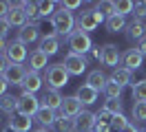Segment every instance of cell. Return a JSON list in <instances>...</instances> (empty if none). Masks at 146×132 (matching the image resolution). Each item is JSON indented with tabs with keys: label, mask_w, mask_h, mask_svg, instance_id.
Wrapping results in <instances>:
<instances>
[{
	"label": "cell",
	"mask_w": 146,
	"mask_h": 132,
	"mask_svg": "<svg viewBox=\"0 0 146 132\" xmlns=\"http://www.w3.org/2000/svg\"><path fill=\"white\" fill-rule=\"evenodd\" d=\"M80 0H66V2H58V9H66V11H75V9H80Z\"/></svg>",
	"instance_id": "cell-38"
},
{
	"label": "cell",
	"mask_w": 146,
	"mask_h": 132,
	"mask_svg": "<svg viewBox=\"0 0 146 132\" xmlns=\"http://www.w3.org/2000/svg\"><path fill=\"white\" fill-rule=\"evenodd\" d=\"M82 101L78 99L75 95H69L62 99V106H60V110H58V117H73V119H78V114L82 112Z\"/></svg>",
	"instance_id": "cell-7"
},
{
	"label": "cell",
	"mask_w": 146,
	"mask_h": 132,
	"mask_svg": "<svg viewBox=\"0 0 146 132\" xmlns=\"http://www.w3.org/2000/svg\"><path fill=\"white\" fill-rule=\"evenodd\" d=\"M106 81H109V77H106V73L102 68H93L89 75H86V84L91 88H95L98 93L100 90H104V86H106Z\"/></svg>",
	"instance_id": "cell-16"
},
{
	"label": "cell",
	"mask_w": 146,
	"mask_h": 132,
	"mask_svg": "<svg viewBox=\"0 0 146 132\" xmlns=\"http://www.w3.org/2000/svg\"><path fill=\"white\" fill-rule=\"evenodd\" d=\"M111 79L115 81V84H119V86H133V73L131 70H126L124 66H117V68H113V75H111Z\"/></svg>",
	"instance_id": "cell-24"
},
{
	"label": "cell",
	"mask_w": 146,
	"mask_h": 132,
	"mask_svg": "<svg viewBox=\"0 0 146 132\" xmlns=\"http://www.w3.org/2000/svg\"><path fill=\"white\" fill-rule=\"evenodd\" d=\"M102 108H104L106 112H111V114H122V108H124V106H122L119 99H106Z\"/></svg>",
	"instance_id": "cell-34"
},
{
	"label": "cell",
	"mask_w": 146,
	"mask_h": 132,
	"mask_svg": "<svg viewBox=\"0 0 146 132\" xmlns=\"http://www.w3.org/2000/svg\"><path fill=\"white\" fill-rule=\"evenodd\" d=\"M27 75H29V70L25 68L22 64H9V68L5 70V79H7L9 86H20V88H22Z\"/></svg>",
	"instance_id": "cell-8"
},
{
	"label": "cell",
	"mask_w": 146,
	"mask_h": 132,
	"mask_svg": "<svg viewBox=\"0 0 146 132\" xmlns=\"http://www.w3.org/2000/svg\"><path fill=\"white\" fill-rule=\"evenodd\" d=\"M42 53H46L49 57L51 55H55V53L60 51V40H58V35L55 33H46L42 40H40V46H38Z\"/></svg>",
	"instance_id": "cell-15"
},
{
	"label": "cell",
	"mask_w": 146,
	"mask_h": 132,
	"mask_svg": "<svg viewBox=\"0 0 146 132\" xmlns=\"http://www.w3.org/2000/svg\"><path fill=\"white\" fill-rule=\"evenodd\" d=\"M9 68V60L5 55H0V75H5V70Z\"/></svg>",
	"instance_id": "cell-42"
},
{
	"label": "cell",
	"mask_w": 146,
	"mask_h": 132,
	"mask_svg": "<svg viewBox=\"0 0 146 132\" xmlns=\"http://www.w3.org/2000/svg\"><path fill=\"white\" fill-rule=\"evenodd\" d=\"M69 77H71V75L66 73V68L62 66V62H60V64H51V66L46 68V73H44V81L53 88V90L64 88L69 84Z\"/></svg>",
	"instance_id": "cell-3"
},
{
	"label": "cell",
	"mask_w": 146,
	"mask_h": 132,
	"mask_svg": "<svg viewBox=\"0 0 146 132\" xmlns=\"http://www.w3.org/2000/svg\"><path fill=\"white\" fill-rule=\"evenodd\" d=\"M102 22H106V18L102 16L100 11H95V9H89V11H84L80 16L75 18V29H80L84 33H89V31H95Z\"/></svg>",
	"instance_id": "cell-4"
},
{
	"label": "cell",
	"mask_w": 146,
	"mask_h": 132,
	"mask_svg": "<svg viewBox=\"0 0 146 132\" xmlns=\"http://www.w3.org/2000/svg\"><path fill=\"white\" fill-rule=\"evenodd\" d=\"M7 46H9V44L5 42V37H0V55H5V51H7Z\"/></svg>",
	"instance_id": "cell-47"
},
{
	"label": "cell",
	"mask_w": 146,
	"mask_h": 132,
	"mask_svg": "<svg viewBox=\"0 0 146 132\" xmlns=\"http://www.w3.org/2000/svg\"><path fill=\"white\" fill-rule=\"evenodd\" d=\"M69 53H75V55H86V53H91L93 49V42H91V35L80 31V29H75L71 35H69Z\"/></svg>",
	"instance_id": "cell-2"
},
{
	"label": "cell",
	"mask_w": 146,
	"mask_h": 132,
	"mask_svg": "<svg viewBox=\"0 0 146 132\" xmlns=\"http://www.w3.org/2000/svg\"><path fill=\"white\" fill-rule=\"evenodd\" d=\"M133 11H135L137 20H144V18H146V0H144V2H135V9H133Z\"/></svg>",
	"instance_id": "cell-39"
},
{
	"label": "cell",
	"mask_w": 146,
	"mask_h": 132,
	"mask_svg": "<svg viewBox=\"0 0 146 132\" xmlns=\"http://www.w3.org/2000/svg\"><path fill=\"white\" fill-rule=\"evenodd\" d=\"M33 119H36V121L40 123L42 128H46V130H49V128H55V123H58V119H60V117H58V112H55V110L40 108V110H38V114L33 117Z\"/></svg>",
	"instance_id": "cell-14"
},
{
	"label": "cell",
	"mask_w": 146,
	"mask_h": 132,
	"mask_svg": "<svg viewBox=\"0 0 146 132\" xmlns=\"http://www.w3.org/2000/svg\"><path fill=\"white\" fill-rule=\"evenodd\" d=\"M95 11H100L106 20L113 18V16H117V11H115V2H113V0H102V2H98V5H95Z\"/></svg>",
	"instance_id": "cell-28"
},
{
	"label": "cell",
	"mask_w": 146,
	"mask_h": 132,
	"mask_svg": "<svg viewBox=\"0 0 146 132\" xmlns=\"http://www.w3.org/2000/svg\"><path fill=\"white\" fill-rule=\"evenodd\" d=\"M51 26H53L55 35H62V37L69 40V35L73 33V26H75V18L66 9H58L53 16H51Z\"/></svg>",
	"instance_id": "cell-1"
},
{
	"label": "cell",
	"mask_w": 146,
	"mask_h": 132,
	"mask_svg": "<svg viewBox=\"0 0 146 132\" xmlns=\"http://www.w3.org/2000/svg\"><path fill=\"white\" fill-rule=\"evenodd\" d=\"M7 88H9L7 79H5V75H0V97H2V95H7Z\"/></svg>",
	"instance_id": "cell-43"
},
{
	"label": "cell",
	"mask_w": 146,
	"mask_h": 132,
	"mask_svg": "<svg viewBox=\"0 0 146 132\" xmlns=\"http://www.w3.org/2000/svg\"><path fill=\"white\" fill-rule=\"evenodd\" d=\"M42 81H44V77H42L40 73L29 70L27 79H25V84H22V93H31V95H36L38 90L42 88Z\"/></svg>",
	"instance_id": "cell-18"
},
{
	"label": "cell",
	"mask_w": 146,
	"mask_h": 132,
	"mask_svg": "<svg viewBox=\"0 0 146 132\" xmlns=\"http://www.w3.org/2000/svg\"><path fill=\"white\" fill-rule=\"evenodd\" d=\"M93 125H95V114L93 112L82 110L78 114V132H93Z\"/></svg>",
	"instance_id": "cell-23"
},
{
	"label": "cell",
	"mask_w": 146,
	"mask_h": 132,
	"mask_svg": "<svg viewBox=\"0 0 146 132\" xmlns=\"http://www.w3.org/2000/svg\"><path fill=\"white\" fill-rule=\"evenodd\" d=\"M36 40H42V37H40V26H33V24L27 22V24L18 31V42L31 44V42H36Z\"/></svg>",
	"instance_id": "cell-17"
},
{
	"label": "cell",
	"mask_w": 146,
	"mask_h": 132,
	"mask_svg": "<svg viewBox=\"0 0 146 132\" xmlns=\"http://www.w3.org/2000/svg\"><path fill=\"white\" fill-rule=\"evenodd\" d=\"M9 29H11V24L7 22V18H0V37H7Z\"/></svg>",
	"instance_id": "cell-40"
},
{
	"label": "cell",
	"mask_w": 146,
	"mask_h": 132,
	"mask_svg": "<svg viewBox=\"0 0 146 132\" xmlns=\"http://www.w3.org/2000/svg\"><path fill=\"white\" fill-rule=\"evenodd\" d=\"M133 9H135V2H131V0H119V2H115V11H117V16L126 18L128 13H133Z\"/></svg>",
	"instance_id": "cell-32"
},
{
	"label": "cell",
	"mask_w": 146,
	"mask_h": 132,
	"mask_svg": "<svg viewBox=\"0 0 146 132\" xmlns=\"http://www.w3.org/2000/svg\"><path fill=\"white\" fill-rule=\"evenodd\" d=\"M119 60H122V53H119V46L113 42H106L102 46V64L109 66V68H117Z\"/></svg>",
	"instance_id": "cell-9"
},
{
	"label": "cell",
	"mask_w": 146,
	"mask_h": 132,
	"mask_svg": "<svg viewBox=\"0 0 146 132\" xmlns=\"http://www.w3.org/2000/svg\"><path fill=\"white\" fill-rule=\"evenodd\" d=\"M5 121V112H2V110H0V123Z\"/></svg>",
	"instance_id": "cell-51"
},
{
	"label": "cell",
	"mask_w": 146,
	"mask_h": 132,
	"mask_svg": "<svg viewBox=\"0 0 146 132\" xmlns=\"http://www.w3.org/2000/svg\"><path fill=\"white\" fill-rule=\"evenodd\" d=\"M122 132H139V130H137V128L133 125V123H126V128H124Z\"/></svg>",
	"instance_id": "cell-48"
},
{
	"label": "cell",
	"mask_w": 146,
	"mask_h": 132,
	"mask_svg": "<svg viewBox=\"0 0 146 132\" xmlns=\"http://www.w3.org/2000/svg\"><path fill=\"white\" fill-rule=\"evenodd\" d=\"M22 9H25V13H27L29 20H38L40 18V11H38V2H22ZM42 20V18H40Z\"/></svg>",
	"instance_id": "cell-35"
},
{
	"label": "cell",
	"mask_w": 146,
	"mask_h": 132,
	"mask_svg": "<svg viewBox=\"0 0 146 132\" xmlns=\"http://www.w3.org/2000/svg\"><path fill=\"white\" fill-rule=\"evenodd\" d=\"M0 110H2V112L5 114H16L18 112V97H13V95H9V93H7V95H2L0 97Z\"/></svg>",
	"instance_id": "cell-25"
},
{
	"label": "cell",
	"mask_w": 146,
	"mask_h": 132,
	"mask_svg": "<svg viewBox=\"0 0 146 132\" xmlns=\"http://www.w3.org/2000/svg\"><path fill=\"white\" fill-rule=\"evenodd\" d=\"M137 51L142 53V55H146V37H142V40H139V42H137V46H135Z\"/></svg>",
	"instance_id": "cell-46"
},
{
	"label": "cell",
	"mask_w": 146,
	"mask_h": 132,
	"mask_svg": "<svg viewBox=\"0 0 146 132\" xmlns=\"http://www.w3.org/2000/svg\"><path fill=\"white\" fill-rule=\"evenodd\" d=\"M131 112H133L135 121H146V101H135Z\"/></svg>",
	"instance_id": "cell-33"
},
{
	"label": "cell",
	"mask_w": 146,
	"mask_h": 132,
	"mask_svg": "<svg viewBox=\"0 0 146 132\" xmlns=\"http://www.w3.org/2000/svg\"><path fill=\"white\" fill-rule=\"evenodd\" d=\"M7 22L11 26H22L29 22L27 13H25V9H22V2H9V13H7Z\"/></svg>",
	"instance_id": "cell-11"
},
{
	"label": "cell",
	"mask_w": 146,
	"mask_h": 132,
	"mask_svg": "<svg viewBox=\"0 0 146 132\" xmlns=\"http://www.w3.org/2000/svg\"><path fill=\"white\" fill-rule=\"evenodd\" d=\"M139 132H146V128H142V130H139Z\"/></svg>",
	"instance_id": "cell-52"
},
{
	"label": "cell",
	"mask_w": 146,
	"mask_h": 132,
	"mask_svg": "<svg viewBox=\"0 0 146 132\" xmlns=\"http://www.w3.org/2000/svg\"><path fill=\"white\" fill-rule=\"evenodd\" d=\"M122 90H124V88L119 86V84H115L113 79H109V81H106V86H104V90H102V93L106 95V99H119V97H122Z\"/></svg>",
	"instance_id": "cell-29"
},
{
	"label": "cell",
	"mask_w": 146,
	"mask_h": 132,
	"mask_svg": "<svg viewBox=\"0 0 146 132\" xmlns=\"http://www.w3.org/2000/svg\"><path fill=\"white\" fill-rule=\"evenodd\" d=\"M7 13H9V2L0 0V18H7Z\"/></svg>",
	"instance_id": "cell-44"
},
{
	"label": "cell",
	"mask_w": 146,
	"mask_h": 132,
	"mask_svg": "<svg viewBox=\"0 0 146 132\" xmlns=\"http://www.w3.org/2000/svg\"><path fill=\"white\" fill-rule=\"evenodd\" d=\"M9 125L16 132H29L31 125H33V119H31V117H22V114H11L9 117Z\"/></svg>",
	"instance_id": "cell-22"
},
{
	"label": "cell",
	"mask_w": 146,
	"mask_h": 132,
	"mask_svg": "<svg viewBox=\"0 0 146 132\" xmlns=\"http://www.w3.org/2000/svg\"><path fill=\"white\" fill-rule=\"evenodd\" d=\"M133 99L135 101H146V77L133 84Z\"/></svg>",
	"instance_id": "cell-30"
},
{
	"label": "cell",
	"mask_w": 146,
	"mask_h": 132,
	"mask_svg": "<svg viewBox=\"0 0 146 132\" xmlns=\"http://www.w3.org/2000/svg\"><path fill=\"white\" fill-rule=\"evenodd\" d=\"M62 66L66 68L69 75H82L86 66H89V60H86V55H75V53H66L64 55V62Z\"/></svg>",
	"instance_id": "cell-6"
},
{
	"label": "cell",
	"mask_w": 146,
	"mask_h": 132,
	"mask_svg": "<svg viewBox=\"0 0 146 132\" xmlns=\"http://www.w3.org/2000/svg\"><path fill=\"white\" fill-rule=\"evenodd\" d=\"M62 99L64 97L60 95V90H53V88H49L44 95H42V99H40V106L42 108H49V110H60V106H62Z\"/></svg>",
	"instance_id": "cell-13"
},
{
	"label": "cell",
	"mask_w": 146,
	"mask_h": 132,
	"mask_svg": "<svg viewBox=\"0 0 146 132\" xmlns=\"http://www.w3.org/2000/svg\"><path fill=\"white\" fill-rule=\"evenodd\" d=\"M5 57L9 60V64H22V62L27 60V44L18 42V40L9 42L7 51H5Z\"/></svg>",
	"instance_id": "cell-10"
},
{
	"label": "cell",
	"mask_w": 146,
	"mask_h": 132,
	"mask_svg": "<svg viewBox=\"0 0 146 132\" xmlns=\"http://www.w3.org/2000/svg\"><path fill=\"white\" fill-rule=\"evenodd\" d=\"M91 55L95 57V60L102 62V46H93V49H91Z\"/></svg>",
	"instance_id": "cell-45"
},
{
	"label": "cell",
	"mask_w": 146,
	"mask_h": 132,
	"mask_svg": "<svg viewBox=\"0 0 146 132\" xmlns=\"http://www.w3.org/2000/svg\"><path fill=\"white\" fill-rule=\"evenodd\" d=\"M104 24H106V29H109L111 33H119V31H124L128 26V22H126L124 16H113V18H109Z\"/></svg>",
	"instance_id": "cell-26"
},
{
	"label": "cell",
	"mask_w": 146,
	"mask_h": 132,
	"mask_svg": "<svg viewBox=\"0 0 146 132\" xmlns=\"http://www.w3.org/2000/svg\"><path fill=\"white\" fill-rule=\"evenodd\" d=\"M126 117H124V114H113V119H111V128H113V130L115 132H122L124 130V128H126Z\"/></svg>",
	"instance_id": "cell-36"
},
{
	"label": "cell",
	"mask_w": 146,
	"mask_h": 132,
	"mask_svg": "<svg viewBox=\"0 0 146 132\" xmlns=\"http://www.w3.org/2000/svg\"><path fill=\"white\" fill-rule=\"evenodd\" d=\"M111 119H113V114L106 112L104 108H100V110L95 112V121H98V123H109V125H111Z\"/></svg>",
	"instance_id": "cell-37"
},
{
	"label": "cell",
	"mask_w": 146,
	"mask_h": 132,
	"mask_svg": "<svg viewBox=\"0 0 146 132\" xmlns=\"http://www.w3.org/2000/svg\"><path fill=\"white\" fill-rule=\"evenodd\" d=\"M113 128H111L109 123H98L95 121V125H93V132H111Z\"/></svg>",
	"instance_id": "cell-41"
},
{
	"label": "cell",
	"mask_w": 146,
	"mask_h": 132,
	"mask_svg": "<svg viewBox=\"0 0 146 132\" xmlns=\"http://www.w3.org/2000/svg\"><path fill=\"white\" fill-rule=\"evenodd\" d=\"M2 132H16V130H13L11 125H5V128H2Z\"/></svg>",
	"instance_id": "cell-49"
},
{
	"label": "cell",
	"mask_w": 146,
	"mask_h": 132,
	"mask_svg": "<svg viewBox=\"0 0 146 132\" xmlns=\"http://www.w3.org/2000/svg\"><path fill=\"white\" fill-rule=\"evenodd\" d=\"M46 60H49V55L42 53L40 49H36V51L29 53V66H31L33 73H40L42 68H49V66H46Z\"/></svg>",
	"instance_id": "cell-21"
},
{
	"label": "cell",
	"mask_w": 146,
	"mask_h": 132,
	"mask_svg": "<svg viewBox=\"0 0 146 132\" xmlns=\"http://www.w3.org/2000/svg\"><path fill=\"white\" fill-rule=\"evenodd\" d=\"M40 99L31 93H22L18 97V112L16 114H22V117H36L38 110H40Z\"/></svg>",
	"instance_id": "cell-5"
},
{
	"label": "cell",
	"mask_w": 146,
	"mask_h": 132,
	"mask_svg": "<svg viewBox=\"0 0 146 132\" xmlns=\"http://www.w3.org/2000/svg\"><path fill=\"white\" fill-rule=\"evenodd\" d=\"M55 130L58 132H78V119L73 117H60L55 123Z\"/></svg>",
	"instance_id": "cell-27"
},
{
	"label": "cell",
	"mask_w": 146,
	"mask_h": 132,
	"mask_svg": "<svg viewBox=\"0 0 146 132\" xmlns=\"http://www.w3.org/2000/svg\"><path fill=\"white\" fill-rule=\"evenodd\" d=\"M55 7H58V2H51V0H42V2H38V11H40V18L53 16V13H55Z\"/></svg>",
	"instance_id": "cell-31"
},
{
	"label": "cell",
	"mask_w": 146,
	"mask_h": 132,
	"mask_svg": "<svg viewBox=\"0 0 146 132\" xmlns=\"http://www.w3.org/2000/svg\"><path fill=\"white\" fill-rule=\"evenodd\" d=\"M33 132H49L46 128H38V130H33Z\"/></svg>",
	"instance_id": "cell-50"
},
{
	"label": "cell",
	"mask_w": 146,
	"mask_h": 132,
	"mask_svg": "<svg viewBox=\"0 0 146 132\" xmlns=\"http://www.w3.org/2000/svg\"><path fill=\"white\" fill-rule=\"evenodd\" d=\"M126 37L128 40H135V42H139L142 37H146V22L144 20H133L131 24L126 26Z\"/></svg>",
	"instance_id": "cell-20"
},
{
	"label": "cell",
	"mask_w": 146,
	"mask_h": 132,
	"mask_svg": "<svg viewBox=\"0 0 146 132\" xmlns=\"http://www.w3.org/2000/svg\"><path fill=\"white\" fill-rule=\"evenodd\" d=\"M75 97L82 101L84 106H93L95 101H98V97H100V93L95 90V88H91L89 84H82V86L78 88V93H75Z\"/></svg>",
	"instance_id": "cell-19"
},
{
	"label": "cell",
	"mask_w": 146,
	"mask_h": 132,
	"mask_svg": "<svg viewBox=\"0 0 146 132\" xmlns=\"http://www.w3.org/2000/svg\"><path fill=\"white\" fill-rule=\"evenodd\" d=\"M142 62H144V55L137 51V49H128L126 53H122V66L126 70H137V68H142Z\"/></svg>",
	"instance_id": "cell-12"
}]
</instances>
